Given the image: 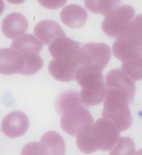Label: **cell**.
<instances>
[{"instance_id": "6da1fadb", "label": "cell", "mask_w": 142, "mask_h": 155, "mask_svg": "<svg viewBox=\"0 0 142 155\" xmlns=\"http://www.w3.org/2000/svg\"><path fill=\"white\" fill-rule=\"evenodd\" d=\"M120 137V131L114 123L107 118H99L77 133L76 144L79 150L85 153L110 151Z\"/></svg>"}, {"instance_id": "7a4b0ae2", "label": "cell", "mask_w": 142, "mask_h": 155, "mask_svg": "<svg viewBox=\"0 0 142 155\" xmlns=\"http://www.w3.org/2000/svg\"><path fill=\"white\" fill-rule=\"evenodd\" d=\"M56 107L62 129L72 137H76L83 128L94 123L92 115L81 102L76 91L63 92L57 99Z\"/></svg>"}, {"instance_id": "3957f363", "label": "cell", "mask_w": 142, "mask_h": 155, "mask_svg": "<svg viewBox=\"0 0 142 155\" xmlns=\"http://www.w3.org/2000/svg\"><path fill=\"white\" fill-rule=\"evenodd\" d=\"M102 71L92 65H81L77 68L75 79L82 87L80 97L84 105L97 106L105 99L107 88Z\"/></svg>"}, {"instance_id": "277c9868", "label": "cell", "mask_w": 142, "mask_h": 155, "mask_svg": "<svg viewBox=\"0 0 142 155\" xmlns=\"http://www.w3.org/2000/svg\"><path fill=\"white\" fill-rule=\"evenodd\" d=\"M104 101L102 112L103 118L111 121L120 132L129 129L133 124L129 107L132 102L123 93L111 89H107V95Z\"/></svg>"}, {"instance_id": "5b68a950", "label": "cell", "mask_w": 142, "mask_h": 155, "mask_svg": "<svg viewBox=\"0 0 142 155\" xmlns=\"http://www.w3.org/2000/svg\"><path fill=\"white\" fill-rule=\"evenodd\" d=\"M135 12L129 5H120L105 16L101 24L104 33L113 38H117L133 20Z\"/></svg>"}, {"instance_id": "8992f818", "label": "cell", "mask_w": 142, "mask_h": 155, "mask_svg": "<svg viewBox=\"0 0 142 155\" xmlns=\"http://www.w3.org/2000/svg\"><path fill=\"white\" fill-rule=\"evenodd\" d=\"M111 58V50L108 45L89 42L81 46L77 54V61L79 67L92 65L103 70L108 65Z\"/></svg>"}, {"instance_id": "52a82bcc", "label": "cell", "mask_w": 142, "mask_h": 155, "mask_svg": "<svg viewBox=\"0 0 142 155\" xmlns=\"http://www.w3.org/2000/svg\"><path fill=\"white\" fill-rule=\"evenodd\" d=\"M25 67V54L12 48L0 49V74L4 75H24Z\"/></svg>"}, {"instance_id": "ba28073f", "label": "cell", "mask_w": 142, "mask_h": 155, "mask_svg": "<svg viewBox=\"0 0 142 155\" xmlns=\"http://www.w3.org/2000/svg\"><path fill=\"white\" fill-rule=\"evenodd\" d=\"M81 44L66 36L57 37L49 46V50L54 59L58 60H72L77 58Z\"/></svg>"}, {"instance_id": "9c48e42d", "label": "cell", "mask_w": 142, "mask_h": 155, "mask_svg": "<svg viewBox=\"0 0 142 155\" xmlns=\"http://www.w3.org/2000/svg\"><path fill=\"white\" fill-rule=\"evenodd\" d=\"M116 40L112 51L114 55L122 62L142 58V42L123 36Z\"/></svg>"}, {"instance_id": "30bf717a", "label": "cell", "mask_w": 142, "mask_h": 155, "mask_svg": "<svg viewBox=\"0 0 142 155\" xmlns=\"http://www.w3.org/2000/svg\"><path fill=\"white\" fill-rule=\"evenodd\" d=\"M106 88L117 90L127 97L131 102L136 92L135 84L126 74L120 69L110 71L106 78Z\"/></svg>"}, {"instance_id": "8fae6325", "label": "cell", "mask_w": 142, "mask_h": 155, "mask_svg": "<svg viewBox=\"0 0 142 155\" xmlns=\"http://www.w3.org/2000/svg\"><path fill=\"white\" fill-rule=\"evenodd\" d=\"M29 120L21 111H15L8 114L2 120L1 128L3 133L11 138L20 137L28 129Z\"/></svg>"}, {"instance_id": "7c38bea8", "label": "cell", "mask_w": 142, "mask_h": 155, "mask_svg": "<svg viewBox=\"0 0 142 155\" xmlns=\"http://www.w3.org/2000/svg\"><path fill=\"white\" fill-rule=\"evenodd\" d=\"M79 65L76 58L72 60H58L54 59L49 65V73L55 79L61 82L73 81Z\"/></svg>"}, {"instance_id": "4fadbf2b", "label": "cell", "mask_w": 142, "mask_h": 155, "mask_svg": "<svg viewBox=\"0 0 142 155\" xmlns=\"http://www.w3.org/2000/svg\"><path fill=\"white\" fill-rule=\"evenodd\" d=\"M1 27L2 32L6 37L14 39L22 36L27 31L28 21L22 14L13 12L5 17Z\"/></svg>"}, {"instance_id": "5bb4252c", "label": "cell", "mask_w": 142, "mask_h": 155, "mask_svg": "<svg viewBox=\"0 0 142 155\" xmlns=\"http://www.w3.org/2000/svg\"><path fill=\"white\" fill-rule=\"evenodd\" d=\"M88 17L85 8L77 5H69L62 9L61 20L67 26L71 28H80L85 24Z\"/></svg>"}, {"instance_id": "9a60e30c", "label": "cell", "mask_w": 142, "mask_h": 155, "mask_svg": "<svg viewBox=\"0 0 142 155\" xmlns=\"http://www.w3.org/2000/svg\"><path fill=\"white\" fill-rule=\"evenodd\" d=\"M34 33L45 45H49L57 37L65 36V33L60 25L55 21L49 19L38 23L34 29Z\"/></svg>"}, {"instance_id": "2e32d148", "label": "cell", "mask_w": 142, "mask_h": 155, "mask_svg": "<svg viewBox=\"0 0 142 155\" xmlns=\"http://www.w3.org/2000/svg\"><path fill=\"white\" fill-rule=\"evenodd\" d=\"M46 155H64L65 143L59 133L54 131H48L41 138L40 142Z\"/></svg>"}, {"instance_id": "e0dca14e", "label": "cell", "mask_w": 142, "mask_h": 155, "mask_svg": "<svg viewBox=\"0 0 142 155\" xmlns=\"http://www.w3.org/2000/svg\"><path fill=\"white\" fill-rule=\"evenodd\" d=\"M44 45L32 34H26L12 41V48L21 53L39 54Z\"/></svg>"}, {"instance_id": "ac0fdd59", "label": "cell", "mask_w": 142, "mask_h": 155, "mask_svg": "<svg viewBox=\"0 0 142 155\" xmlns=\"http://www.w3.org/2000/svg\"><path fill=\"white\" fill-rule=\"evenodd\" d=\"M121 0H85L86 8L91 12L107 15L121 4Z\"/></svg>"}, {"instance_id": "d6986e66", "label": "cell", "mask_w": 142, "mask_h": 155, "mask_svg": "<svg viewBox=\"0 0 142 155\" xmlns=\"http://www.w3.org/2000/svg\"><path fill=\"white\" fill-rule=\"evenodd\" d=\"M121 70L134 81L142 79V58L122 62Z\"/></svg>"}, {"instance_id": "ffe728a7", "label": "cell", "mask_w": 142, "mask_h": 155, "mask_svg": "<svg viewBox=\"0 0 142 155\" xmlns=\"http://www.w3.org/2000/svg\"><path fill=\"white\" fill-rule=\"evenodd\" d=\"M135 153V146L134 140L128 137H120L110 155H134Z\"/></svg>"}, {"instance_id": "44dd1931", "label": "cell", "mask_w": 142, "mask_h": 155, "mask_svg": "<svg viewBox=\"0 0 142 155\" xmlns=\"http://www.w3.org/2000/svg\"><path fill=\"white\" fill-rule=\"evenodd\" d=\"M22 155H46L40 143L33 142L27 144L21 152Z\"/></svg>"}, {"instance_id": "7402d4cb", "label": "cell", "mask_w": 142, "mask_h": 155, "mask_svg": "<svg viewBox=\"0 0 142 155\" xmlns=\"http://www.w3.org/2000/svg\"><path fill=\"white\" fill-rule=\"evenodd\" d=\"M39 4L45 8L55 10L66 4L67 0H37Z\"/></svg>"}, {"instance_id": "603a6c76", "label": "cell", "mask_w": 142, "mask_h": 155, "mask_svg": "<svg viewBox=\"0 0 142 155\" xmlns=\"http://www.w3.org/2000/svg\"><path fill=\"white\" fill-rule=\"evenodd\" d=\"M9 3L12 4L19 5L23 3L25 0H6Z\"/></svg>"}, {"instance_id": "cb8c5ba5", "label": "cell", "mask_w": 142, "mask_h": 155, "mask_svg": "<svg viewBox=\"0 0 142 155\" xmlns=\"http://www.w3.org/2000/svg\"><path fill=\"white\" fill-rule=\"evenodd\" d=\"M4 2L3 1V0H0V16L2 15V14L4 12Z\"/></svg>"}]
</instances>
